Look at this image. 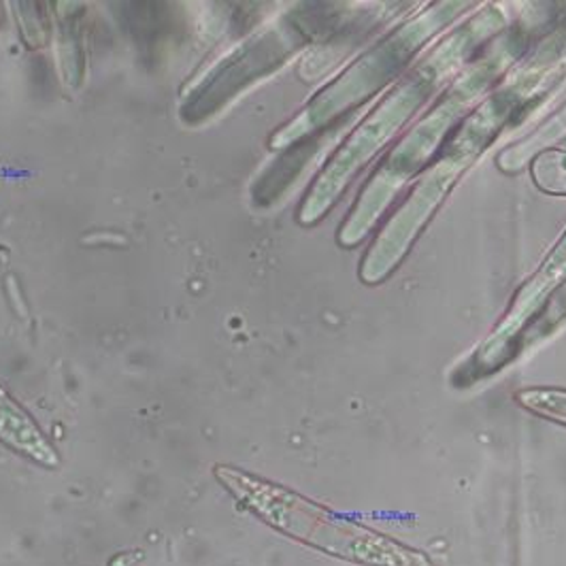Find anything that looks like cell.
Returning a JSON list of instances; mask_svg holds the SVG:
<instances>
[{"label": "cell", "instance_id": "6da1fadb", "mask_svg": "<svg viewBox=\"0 0 566 566\" xmlns=\"http://www.w3.org/2000/svg\"><path fill=\"white\" fill-rule=\"evenodd\" d=\"M566 77V62L554 66H528L511 73L458 126L441 158L420 175L409 199L405 200L386 227L377 232L360 260L358 277L367 285L386 282L413 250L428 222L452 195L460 177L471 169L494 142L531 107Z\"/></svg>", "mask_w": 566, "mask_h": 566}, {"label": "cell", "instance_id": "7a4b0ae2", "mask_svg": "<svg viewBox=\"0 0 566 566\" xmlns=\"http://www.w3.org/2000/svg\"><path fill=\"white\" fill-rule=\"evenodd\" d=\"M510 20L503 4L488 2L475 9L464 22L455 24L439 43L428 50L388 92L386 98L349 133L339 149L319 170L298 207V224L312 228L322 222L339 202L358 172L397 137L400 128L426 103L453 82L478 56L483 45L507 30Z\"/></svg>", "mask_w": 566, "mask_h": 566}, {"label": "cell", "instance_id": "3957f363", "mask_svg": "<svg viewBox=\"0 0 566 566\" xmlns=\"http://www.w3.org/2000/svg\"><path fill=\"white\" fill-rule=\"evenodd\" d=\"M528 39L522 30H503L480 56L453 80L439 103L390 149L352 205L349 216L337 230L340 248H358L379 224L402 188L426 170L453 128L505 77L511 66L526 54Z\"/></svg>", "mask_w": 566, "mask_h": 566}, {"label": "cell", "instance_id": "277c9868", "mask_svg": "<svg viewBox=\"0 0 566 566\" xmlns=\"http://www.w3.org/2000/svg\"><path fill=\"white\" fill-rule=\"evenodd\" d=\"M475 2L439 0L430 2L407 18L398 29L352 62L340 75L324 85L312 101L271 137L275 151L296 147L298 143L333 126L340 115L365 105L368 98L395 84L424 52L426 45L460 20Z\"/></svg>", "mask_w": 566, "mask_h": 566}, {"label": "cell", "instance_id": "5b68a950", "mask_svg": "<svg viewBox=\"0 0 566 566\" xmlns=\"http://www.w3.org/2000/svg\"><path fill=\"white\" fill-rule=\"evenodd\" d=\"M216 473L271 526L324 554L360 566H434L418 549L339 517L277 483L264 482L227 467Z\"/></svg>", "mask_w": 566, "mask_h": 566}, {"label": "cell", "instance_id": "8992f818", "mask_svg": "<svg viewBox=\"0 0 566 566\" xmlns=\"http://www.w3.org/2000/svg\"><path fill=\"white\" fill-rule=\"evenodd\" d=\"M566 282V230L556 241L552 252L545 255L531 280L524 283L511 303L507 315L475 349L471 360L464 365L467 381H478L503 367H507L520 354V343L528 326L545 310L549 296Z\"/></svg>", "mask_w": 566, "mask_h": 566}, {"label": "cell", "instance_id": "52a82bcc", "mask_svg": "<svg viewBox=\"0 0 566 566\" xmlns=\"http://www.w3.org/2000/svg\"><path fill=\"white\" fill-rule=\"evenodd\" d=\"M301 24V20L285 18L280 24L255 34L239 52L224 60L205 87L202 98L209 103L207 112H218V107L234 98L241 90L260 77L275 73L296 52H301L312 36ZM202 98L195 101V105H199Z\"/></svg>", "mask_w": 566, "mask_h": 566}, {"label": "cell", "instance_id": "ba28073f", "mask_svg": "<svg viewBox=\"0 0 566 566\" xmlns=\"http://www.w3.org/2000/svg\"><path fill=\"white\" fill-rule=\"evenodd\" d=\"M0 441L13 452L27 455L41 467H57V453L50 439L29 413L0 388Z\"/></svg>", "mask_w": 566, "mask_h": 566}, {"label": "cell", "instance_id": "9c48e42d", "mask_svg": "<svg viewBox=\"0 0 566 566\" xmlns=\"http://www.w3.org/2000/svg\"><path fill=\"white\" fill-rule=\"evenodd\" d=\"M563 139H566V103L560 107V112L547 117L537 130L505 147L496 158V167L505 175H517L526 167H531L537 156L545 154Z\"/></svg>", "mask_w": 566, "mask_h": 566}, {"label": "cell", "instance_id": "30bf717a", "mask_svg": "<svg viewBox=\"0 0 566 566\" xmlns=\"http://www.w3.org/2000/svg\"><path fill=\"white\" fill-rule=\"evenodd\" d=\"M515 400L538 418L566 426L565 388H524L515 395Z\"/></svg>", "mask_w": 566, "mask_h": 566}, {"label": "cell", "instance_id": "8fae6325", "mask_svg": "<svg viewBox=\"0 0 566 566\" xmlns=\"http://www.w3.org/2000/svg\"><path fill=\"white\" fill-rule=\"evenodd\" d=\"M137 560V556L135 554H128V556H122L119 560H115L114 566H130V563H135Z\"/></svg>", "mask_w": 566, "mask_h": 566}]
</instances>
